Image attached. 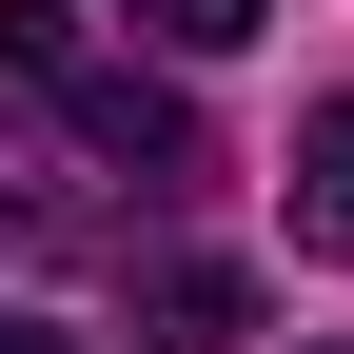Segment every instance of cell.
I'll return each instance as SVG.
<instances>
[{
	"label": "cell",
	"mask_w": 354,
	"mask_h": 354,
	"mask_svg": "<svg viewBox=\"0 0 354 354\" xmlns=\"http://www.w3.org/2000/svg\"><path fill=\"white\" fill-rule=\"evenodd\" d=\"M0 79H20V99L59 118L99 177H197V158H216V138H197V99H177V79H138V59H99L59 0H0Z\"/></svg>",
	"instance_id": "6da1fadb"
},
{
	"label": "cell",
	"mask_w": 354,
	"mask_h": 354,
	"mask_svg": "<svg viewBox=\"0 0 354 354\" xmlns=\"http://www.w3.org/2000/svg\"><path fill=\"white\" fill-rule=\"evenodd\" d=\"M138 335H158V354H216V335H256V276H216V256H158V276H138Z\"/></svg>",
	"instance_id": "7a4b0ae2"
},
{
	"label": "cell",
	"mask_w": 354,
	"mask_h": 354,
	"mask_svg": "<svg viewBox=\"0 0 354 354\" xmlns=\"http://www.w3.org/2000/svg\"><path fill=\"white\" fill-rule=\"evenodd\" d=\"M295 236H315V256H354V99H315V118H295Z\"/></svg>",
	"instance_id": "3957f363"
},
{
	"label": "cell",
	"mask_w": 354,
	"mask_h": 354,
	"mask_svg": "<svg viewBox=\"0 0 354 354\" xmlns=\"http://www.w3.org/2000/svg\"><path fill=\"white\" fill-rule=\"evenodd\" d=\"M118 20L177 39V59H236V39H256V0H118Z\"/></svg>",
	"instance_id": "277c9868"
},
{
	"label": "cell",
	"mask_w": 354,
	"mask_h": 354,
	"mask_svg": "<svg viewBox=\"0 0 354 354\" xmlns=\"http://www.w3.org/2000/svg\"><path fill=\"white\" fill-rule=\"evenodd\" d=\"M0 354H59V335H39V315H0Z\"/></svg>",
	"instance_id": "5b68a950"
}]
</instances>
